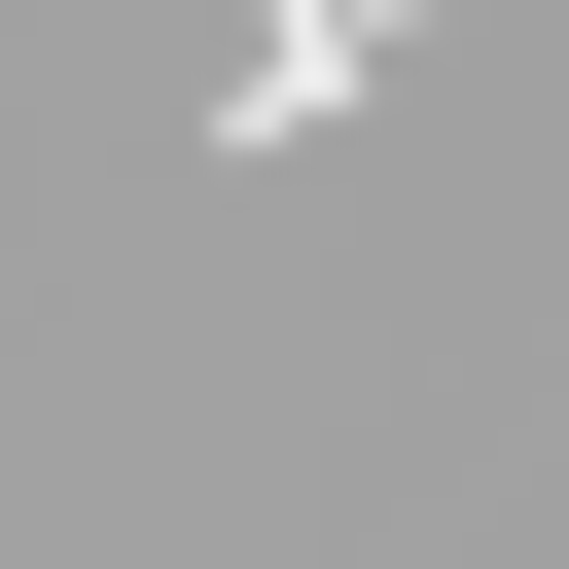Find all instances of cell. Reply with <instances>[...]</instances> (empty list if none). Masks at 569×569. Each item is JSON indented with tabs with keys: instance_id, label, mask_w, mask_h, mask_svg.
Instances as JSON below:
<instances>
[{
	"instance_id": "cell-1",
	"label": "cell",
	"mask_w": 569,
	"mask_h": 569,
	"mask_svg": "<svg viewBox=\"0 0 569 569\" xmlns=\"http://www.w3.org/2000/svg\"><path fill=\"white\" fill-rule=\"evenodd\" d=\"M356 71H391V0H249V142H320Z\"/></svg>"
}]
</instances>
